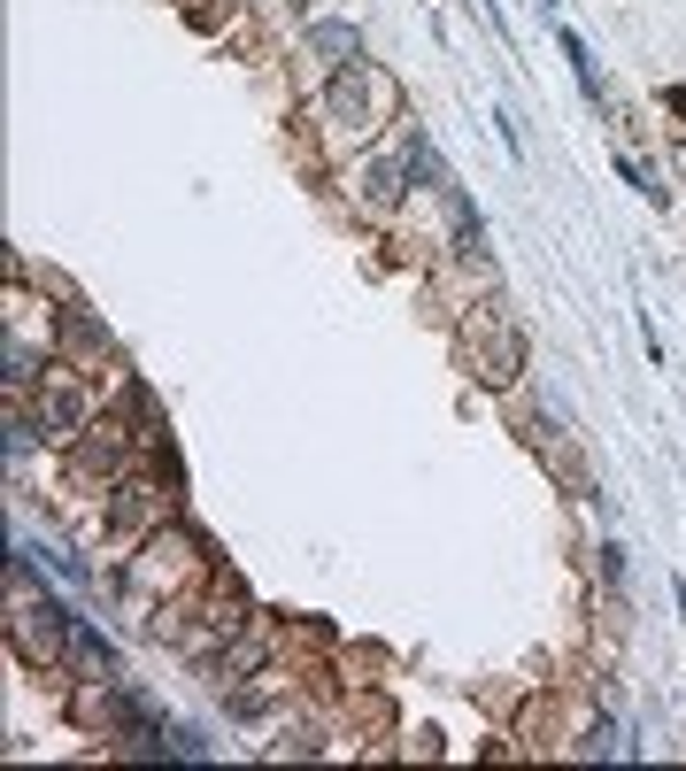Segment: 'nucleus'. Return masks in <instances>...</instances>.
I'll return each mask as SVG.
<instances>
[{"label":"nucleus","mask_w":686,"mask_h":771,"mask_svg":"<svg viewBox=\"0 0 686 771\" xmlns=\"http://www.w3.org/2000/svg\"><path fill=\"white\" fill-rule=\"evenodd\" d=\"M602 586H625V548L602 540Z\"/></svg>","instance_id":"f03ea898"},{"label":"nucleus","mask_w":686,"mask_h":771,"mask_svg":"<svg viewBox=\"0 0 686 771\" xmlns=\"http://www.w3.org/2000/svg\"><path fill=\"white\" fill-rule=\"evenodd\" d=\"M556 39H563V62H571V77H578V94H586V109H602V77H594V54H586V39H578L571 24H563Z\"/></svg>","instance_id":"f257e3e1"}]
</instances>
